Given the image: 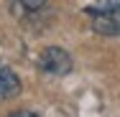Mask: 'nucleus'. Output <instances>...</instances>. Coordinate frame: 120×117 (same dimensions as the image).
Returning a JSON list of instances; mask_svg holds the SVG:
<instances>
[{"instance_id": "obj_1", "label": "nucleus", "mask_w": 120, "mask_h": 117, "mask_svg": "<svg viewBox=\"0 0 120 117\" xmlns=\"http://www.w3.org/2000/svg\"><path fill=\"white\" fill-rule=\"evenodd\" d=\"M38 69L44 74H51V76H64L72 71V56L59 46H49L38 56Z\"/></svg>"}, {"instance_id": "obj_2", "label": "nucleus", "mask_w": 120, "mask_h": 117, "mask_svg": "<svg viewBox=\"0 0 120 117\" xmlns=\"http://www.w3.org/2000/svg\"><path fill=\"white\" fill-rule=\"evenodd\" d=\"M92 28L100 36H120V3L107 10L92 13Z\"/></svg>"}, {"instance_id": "obj_3", "label": "nucleus", "mask_w": 120, "mask_h": 117, "mask_svg": "<svg viewBox=\"0 0 120 117\" xmlns=\"http://www.w3.org/2000/svg\"><path fill=\"white\" fill-rule=\"evenodd\" d=\"M21 94V79L13 74V69L0 64V99H10Z\"/></svg>"}, {"instance_id": "obj_4", "label": "nucleus", "mask_w": 120, "mask_h": 117, "mask_svg": "<svg viewBox=\"0 0 120 117\" xmlns=\"http://www.w3.org/2000/svg\"><path fill=\"white\" fill-rule=\"evenodd\" d=\"M46 5V0H10V8L15 13H36Z\"/></svg>"}, {"instance_id": "obj_5", "label": "nucleus", "mask_w": 120, "mask_h": 117, "mask_svg": "<svg viewBox=\"0 0 120 117\" xmlns=\"http://www.w3.org/2000/svg\"><path fill=\"white\" fill-rule=\"evenodd\" d=\"M8 117H41V115H36V112H31V110H18V112H10Z\"/></svg>"}]
</instances>
